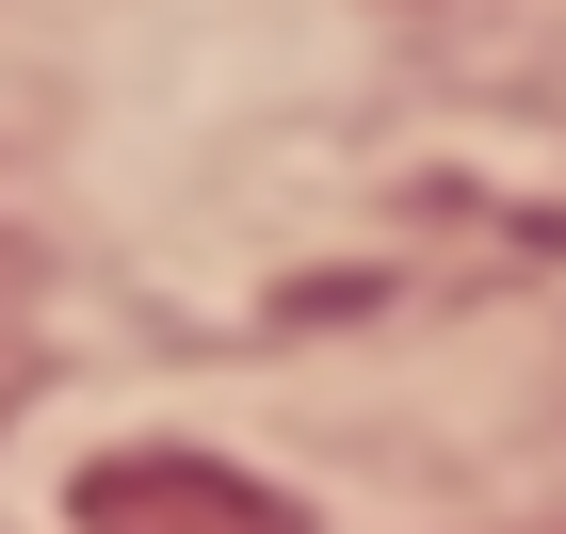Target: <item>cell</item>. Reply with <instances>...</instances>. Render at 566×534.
<instances>
[{
  "instance_id": "1",
  "label": "cell",
  "mask_w": 566,
  "mask_h": 534,
  "mask_svg": "<svg viewBox=\"0 0 566 534\" xmlns=\"http://www.w3.org/2000/svg\"><path fill=\"white\" fill-rule=\"evenodd\" d=\"M65 519L82 534H307V502H275L227 453H97Z\"/></svg>"
}]
</instances>
